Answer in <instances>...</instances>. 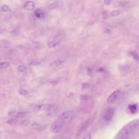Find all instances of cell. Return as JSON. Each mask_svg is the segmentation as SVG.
<instances>
[{
    "label": "cell",
    "instance_id": "obj_12",
    "mask_svg": "<svg viewBox=\"0 0 139 139\" xmlns=\"http://www.w3.org/2000/svg\"><path fill=\"white\" fill-rule=\"evenodd\" d=\"M10 45L9 41L7 40L2 41L0 43L1 47L3 48H7Z\"/></svg>",
    "mask_w": 139,
    "mask_h": 139
},
{
    "label": "cell",
    "instance_id": "obj_33",
    "mask_svg": "<svg viewBox=\"0 0 139 139\" xmlns=\"http://www.w3.org/2000/svg\"><path fill=\"white\" fill-rule=\"evenodd\" d=\"M111 2V1L109 0H105L104 1V3L106 5H110Z\"/></svg>",
    "mask_w": 139,
    "mask_h": 139
},
{
    "label": "cell",
    "instance_id": "obj_3",
    "mask_svg": "<svg viewBox=\"0 0 139 139\" xmlns=\"http://www.w3.org/2000/svg\"><path fill=\"white\" fill-rule=\"evenodd\" d=\"M114 112L115 111L113 108H109L108 109L104 115V121L106 122L110 121L113 117Z\"/></svg>",
    "mask_w": 139,
    "mask_h": 139
},
{
    "label": "cell",
    "instance_id": "obj_5",
    "mask_svg": "<svg viewBox=\"0 0 139 139\" xmlns=\"http://www.w3.org/2000/svg\"><path fill=\"white\" fill-rule=\"evenodd\" d=\"M121 94L120 91L117 90L113 92L107 100V103H112L115 102L119 98Z\"/></svg>",
    "mask_w": 139,
    "mask_h": 139
},
{
    "label": "cell",
    "instance_id": "obj_23",
    "mask_svg": "<svg viewBox=\"0 0 139 139\" xmlns=\"http://www.w3.org/2000/svg\"><path fill=\"white\" fill-rule=\"evenodd\" d=\"M30 121L28 120H23L20 123L21 125L23 126H27L30 124Z\"/></svg>",
    "mask_w": 139,
    "mask_h": 139
},
{
    "label": "cell",
    "instance_id": "obj_34",
    "mask_svg": "<svg viewBox=\"0 0 139 139\" xmlns=\"http://www.w3.org/2000/svg\"><path fill=\"white\" fill-rule=\"evenodd\" d=\"M104 71V70L103 68H98L97 70V72H103Z\"/></svg>",
    "mask_w": 139,
    "mask_h": 139
},
{
    "label": "cell",
    "instance_id": "obj_29",
    "mask_svg": "<svg viewBox=\"0 0 139 139\" xmlns=\"http://www.w3.org/2000/svg\"><path fill=\"white\" fill-rule=\"evenodd\" d=\"M90 86V85L88 84H84L82 85V88L83 89H85L89 87Z\"/></svg>",
    "mask_w": 139,
    "mask_h": 139
},
{
    "label": "cell",
    "instance_id": "obj_20",
    "mask_svg": "<svg viewBox=\"0 0 139 139\" xmlns=\"http://www.w3.org/2000/svg\"><path fill=\"white\" fill-rule=\"evenodd\" d=\"M40 126L39 124L35 123L32 124L31 125V127L33 130H37L40 128Z\"/></svg>",
    "mask_w": 139,
    "mask_h": 139
},
{
    "label": "cell",
    "instance_id": "obj_6",
    "mask_svg": "<svg viewBox=\"0 0 139 139\" xmlns=\"http://www.w3.org/2000/svg\"><path fill=\"white\" fill-rule=\"evenodd\" d=\"M51 105L48 104L39 105L35 108V111L38 112L45 110L50 108Z\"/></svg>",
    "mask_w": 139,
    "mask_h": 139
},
{
    "label": "cell",
    "instance_id": "obj_25",
    "mask_svg": "<svg viewBox=\"0 0 139 139\" xmlns=\"http://www.w3.org/2000/svg\"><path fill=\"white\" fill-rule=\"evenodd\" d=\"M6 123L10 126L13 125L16 123V122L14 120L12 119H10L7 120L6 122Z\"/></svg>",
    "mask_w": 139,
    "mask_h": 139
},
{
    "label": "cell",
    "instance_id": "obj_24",
    "mask_svg": "<svg viewBox=\"0 0 139 139\" xmlns=\"http://www.w3.org/2000/svg\"><path fill=\"white\" fill-rule=\"evenodd\" d=\"M27 113L25 112H22L18 114L17 117L19 118H23L25 117Z\"/></svg>",
    "mask_w": 139,
    "mask_h": 139
},
{
    "label": "cell",
    "instance_id": "obj_18",
    "mask_svg": "<svg viewBox=\"0 0 139 139\" xmlns=\"http://www.w3.org/2000/svg\"><path fill=\"white\" fill-rule=\"evenodd\" d=\"M33 46L37 48H41L42 46V45L41 43L39 42H34L33 43Z\"/></svg>",
    "mask_w": 139,
    "mask_h": 139
},
{
    "label": "cell",
    "instance_id": "obj_27",
    "mask_svg": "<svg viewBox=\"0 0 139 139\" xmlns=\"http://www.w3.org/2000/svg\"><path fill=\"white\" fill-rule=\"evenodd\" d=\"M87 70L88 75L91 77H92V69L90 67H88L87 68Z\"/></svg>",
    "mask_w": 139,
    "mask_h": 139
},
{
    "label": "cell",
    "instance_id": "obj_10",
    "mask_svg": "<svg viewBox=\"0 0 139 139\" xmlns=\"http://www.w3.org/2000/svg\"><path fill=\"white\" fill-rule=\"evenodd\" d=\"M34 15L36 17L39 19H42L45 17V14L42 10L37 9L34 12Z\"/></svg>",
    "mask_w": 139,
    "mask_h": 139
},
{
    "label": "cell",
    "instance_id": "obj_1",
    "mask_svg": "<svg viewBox=\"0 0 139 139\" xmlns=\"http://www.w3.org/2000/svg\"><path fill=\"white\" fill-rule=\"evenodd\" d=\"M139 126V120H133L124 126L118 132L116 139H127L135 131Z\"/></svg>",
    "mask_w": 139,
    "mask_h": 139
},
{
    "label": "cell",
    "instance_id": "obj_16",
    "mask_svg": "<svg viewBox=\"0 0 139 139\" xmlns=\"http://www.w3.org/2000/svg\"><path fill=\"white\" fill-rule=\"evenodd\" d=\"M57 43L54 41H51L49 42L47 44V46L49 48H52L57 45Z\"/></svg>",
    "mask_w": 139,
    "mask_h": 139
},
{
    "label": "cell",
    "instance_id": "obj_2",
    "mask_svg": "<svg viewBox=\"0 0 139 139\" xmlns=\"http://www.w3.org/2000/svg\"><path fill=\"white\" fill-rule=\"evenodd\" d=\"M64 123V121L58 119L52 124L50 128L51 132L55 133H58L61 130Z\"/></svg>",
    "mask_w": 139,
    "mask_h": 139
},
{
    "label": "cell",
    "instance_id": "obj_8",
    "mask_svg": "<svg viewBox=\"0 0 139 139\" xmlns=\"http://www.w3.org/2000/svg\"><path fill=\"white\" fill-rule=\"evenodd\" d=\"M24 7L25 9L28 10H32L34 9L35 5L32 1H28L25 3Z\"/></svg>",
    "mask_w": 139,
    "mask_h": 139
},
{
    "label": "cell",
    "instance_id": "obj_26",
    "mask_svg": "<svg viewBox=\"0 0 139 139\" xmlns=\"http://www.w3.org/2000/svg\"><path fill=\"white\" fill-rule=\"evenodd\" d=\"M112 28L111 27L107 26L104 29V32L107 33H110L112 31Z\"/></svg>",
    "mask_w": 139,
    "mask_h": 139
},
{
    "label": "cell",
    "instance_id": "obj_7",
    "mask_svg": "<svg viewBox=\"0 0 139 139\" xmlns=\"http://www.w3.org/2000/svg\"><path fill=\"white\" fill-rule=\"evenodd\" d=\"M128 109L130 112L132 114H134L137 112L138 109V104L136 103L130 104L128 106Z\"/></svg>",
    "mask_w": 139,
    "mask_h": 139
},
{
    "label": "cell",
    "instance_id": "obj_32",
    "mask_svg": "<svg viewBox=\"0 0 139 139\" xmlns=\"http://www.w3.org/2000/svg\"><path fill=\"white\" fill-rule=\"evenodd\" d=\"M107 13L106 11H105L103 12L102 14V17L103 18H105L107 17Z\"/></svg>",
    "mask_w": 139,
    "mask_h": 139
},
{
    "label": "cell",
    "instance_id": "obj_11",
    "mask_svg": "<svg viewBox=\"0 0 139 139\" xmlns=\"http://www.w3.org/2000/svg\"><path fill=\"white\" fill-rule=\"evenodd\" d=\"M63 61L58 60L52 62V63L50 64V67L52 68H54L57 67V66L61 65V64L63 63Z\"/></svg>",
    "mask_w": 139,
    "mask_h": 139
},
{
    "label": "cell",
    "instance_id": "obj_21",
    "mask_svg": "<svg viewBox=\"0 0 139 139\" xmlns=\"http://www.w3.org/2000/svg\"><path fill=\"white\" fill-rule=\"evenodd\" d=\"M19 94L21 96H24L28 94V92L26 90L24 89H20L18 91Z\"/></svg>",
    "mask_w": 139,
    "mask_h": 139
},
{
    "label": "cell",
    "instance_id": "obj_15",
    "mask_svg": "<svg viewBox=\"0 0 139 139\" xmlns=\"http://www.w3.org/2000/svg\"><path fill=\"white\" fill-rule=\"evenodd\" d=\"M1 9L3 11L9 12L11 11V9L9 6L7 5H3L1 7Z\"/></svg>",
    "mask_w": 139,
    "mask_h": 139
},
{
    "label": "cell",
    "instance_id": "obj_9",
    "mask_svg": "<svg viewBox=\"0 0 139 139\" xmlns=\"http://www.w3.org/2000/svg\"><path fill=\"white\" fill-rule=\"evenodd\" d=\"M90 122V119H89L84 122L79 131L78 134H79L82 132L85 131L87 129Z\"/></svg>",
    "mask_w": 139,
    "mask_h": 139
},
{
    "label": "cell",
    "instance_id": "obj_17",
    "mask_svg": "<svg viewBox=\"0 0 139 139\" xmlns=\"http://www.w3.org/2000/svg\"><path fill=\"white\" fill-rule=\"evenodd\" d=\"M59 6V5L57 3H53L50 5L48 6L50 10H53L57 9Z\"/></svg>",
    "mask_w": 139,
    "mask_h": 139
},
{
    "label": "cell",
    "instance_id": "obj_4",
    "mask_svg": "<svg viewBox=\"0 0 139 139\" xmlns=\"http://www.w3.org/2000/svg\"><path fill=\"white\" fill-rule=\"evenodd\" d=\"M73 115V113L71 111H66L61 114L58 119L65 122L66 120L72 119Z\"/></svg>",
    "mask_w": 139,
    "mask_h": 139
},
{
    "label": "cell",
    "instance_id": "obj_30",
    "mask_svg": "<svg viewBox=\"0 0 139 139\" xmlns=\"http://www.w3.org/2000/svg\"><path fill=\"white\" fill-rule=\"evenodd\" d=\"M91 135L90 133L87 134L82 139H91Z\"/></svg>",
    "mask_w": 139,
    "mask_h": 139
},
{
    "label": "cell",
    "instance_id": "obj_22",
    "mask_svg": "<svg viewBox=\"0 0 139 139\" xmlns=\"http://www.w3.org/2000/svg\"><path fill=\"white\" fill-rule=\"evenodd\" d=\"M26 67L25 66H20L17 68L18 71L20 72H24L25 71L26 69Z\"/></svg>",
    "mask_w": 139,
    "mask_h": 139
},
{
    "label": "cell",
    "instance_id": "obj_31",
    "mask_svg": "<svg viewBox=\"0 0 139 139\" xmlns=\"http://www.w3.org/2000/svg\"><path fill=\"white\" fill-rule=\"evenodd\" d=\"M120 69H121V70H122V71H126V70L128 69V67L126 66H121V67H120Z\"/></svg>",
    "mask_w": 139,
    "mask_h": 139
},
{
    "label": "cell",
    "instance_id": "obj_19",
    "mask_svg": "<svg viewBox=\"0 0 139 139\" xmlns=\"http://www.w3.org/2000/svg\"><path fill=\"white\" fill-rule=\"evenodd\" d=\"M10 64L7 62H2L0 63V68H6L9 66Z\"/></svg>",
    "mask_w": 139,
    "mask_h": 139
},
{
    "label": "cell",
    "instance_id": "obj_14",
    "mask_svg": "<svg viewBox=\"0 0 139 139\" xmlns=\"http://www.w3.org/2000/svg\"><path fill=\"white\" fill-rule=\"evenodd\" d=\"M130 54L134 59L139 60V55L135 51H131L129 53Z\"/></svg>",
    "mask_w": 139,
    "mask_h": 139
},
{
    "label": "cell",
    "instance_id": "obj_28",
    "mask_svg": "<svg viewBox=\"0 0 139 139\" xmlns=\"http://www.w3.org/2000/svg\"><path fill=\"white\" fill-rule=\"evenodd\" d=\"M120 13V12L118 10H115L111 12V15L113 16H115L119 15Z\"/></svg>",
    "mask_w": 139,
    "mask_h": 139
},
{
    "label": "cell",
    "instance_id": "obj_13",
    "mask_svg": "<svg viewBox=\"0 0 139 139\" xmlns=\"http://www.w3.org/2000/svg\"><path fill=\"white\" fill-rule=\"evenodd\" d=\"M39 62L36 60L31 59L28 62V65L30 66H34L38 65Z\"/></svg>",
    "mask_w": 139,
    "mask_h": 139
}]
</instances>
